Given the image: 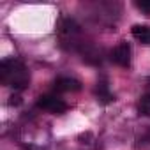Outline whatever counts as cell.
<instances>
[{
  "mask_svg": "<svg viewBox=\"0 0 150 150\" xmlns=\"http://www.w3.org/2000/svg\"><path fill=\"white\" fill-rule=\"evenodd\" d=\"M134 6H136L145 16H150V0H136Z\"/></svg>",
  "mask_w": 150,
  "mask_h": 150,
  "instance_id": "9c48e42d",
  "label": "cell"
},
{
  "mask_svg": "<svg viewBox=\"0 0 150 150\" xmlns=\"http://www.w3.org/2000/svg\"><path fill=\"white\" fill-rule=\"evenodd\" d=\"M58 39H60V44L62 46H67L69 50L71 48H78V46H83L80 42V25L74 21L72 18H62L60 23H58Z\"/></svg>",
  "mask_w": 150,
  "mask_h": 150,
  "instance_id": "7a4b0ae2",
  "label": "cell"
},
{
  "mask_svg": "<svg viewBox=\"0 0 150 150\" xmlns=\"http://www.w3.org/2000/svg\"><path fill=\"white\" fill-rule=\"evenodd\" d=\"M96 97H97V101L103 103V104H108V103L115 101V96L110 92V87H108V81H106V80H99V81H97Z\"/></svg>",
  "mask_w": 150,
  "mask_h": 150,
  "instance_id": "8992f818",
  "label": "cell"
},
{
  "mask_svg": "<svg viewBox=\"0 0 150 150\" xmlns=\"http://www.w3.org/2000/svg\"><path fill=\"white\" fill-rule=\"evenodd\" d=\"M132 35L141 44L150 46V27L148 25H134L132 27Z\"/></svg>",
  "mask_w": 150,
  "mask_h": 150,
  "instance_id": "52a82bcc",
  "label": "cell"
},
{
  "mask_svg": "<svg viewBox=\"0 0 150 150\" xmlns=\"http://www.w3.org/2000/svg\"><path fill=\"white\" fill-rule=\"evenodd\" d=\"M23 148H25V150H42V148H37V146H34V145H28V146L25 145Z\"/></svg>",
  "mask_w": 150,
  "mask_h": 150,
  "instance_id": "8fae6325",
  "label": "cell"
},
{
  "mask_svg": "<svg viewBox=\"0 0 150 150\" xmlns=\"http://www.w3.org/2000/svg\"><path fill=\"white\" fill-rule=\"evenodd\" d=\"M138 113L141 117H150V92H146L138 103Z\"/></svg>",
  "mask_w": 150,
  "mask_h": 150,
  "instance_id": "ba28073f",
  "label": "cell"
},
{
  "mask_svg": "<svg viewBox=\"0 0 150 150\" xmlns=\"http://www.w3.org/2000/svg\"><path fill=\"white\" fill-rule=\"evenodd\" d=\"M37 108L50 111L53 115H62L67 111V103L57 94H44L37 99Z\"/></svg>",
  "mask_w": 150,
  "mask_h": 150,
  "instance_id": "3957f363",
  "label": "cell"
},
{
  "mask_svg": "<svg viewBox=\"0 0 150 150\" xmlns=\"http://www.w3.org/2000/svg\"><path fill=\"white\" fill-rule=\"evenodd\" d=\"M143 139H145V143H150V129L145 132V136H143Z\"/></svg>",
  "mask_w": 150,
  "mask_h": 150,
  "instance_id": "30bf717a",
  "label": "cell"
},
{
  "mask_svg": "<svg viewBox=\"0 0 150 150\" xmlns=\"http://www.w3.org/2000/svg\"><path fill=\"white\" fill-rule=\"evenodd\" d=\"M110 58L113 64L120 65V67H129L131 64V46L127 42H120L118 46H115L110 53Z\"/></svg>",
  "mask_w": 150,
  "mask_h": 150,
  "instance_id": "277c9868",
  "label": "cell"
},
{
  "mask_svg": "<svg viewBox=\"0 0 150 150\" xmlns=\"http://www.w3.org/2000/svg\"><path fill=\"white\" fill-rule=\"evenodd\" d=\"M53 88H55V92H58V94H62V92H78V90H81V83H80L76 78L62 76V78H57V80H55Z\"/></svg>",
  "mask_w": 150,
  "mask_h": 150,
  "instance_id": "5b68a950",
  "label": "cell"
},
{
  "mask_svg": "<svg viewBox=\"0 0 150 150\" xmlns=\"http://www.w3.org/2000/svg\"><path fill=\"white\" fill-rule=\"evenodd\" d=\"M0 81L2 85L13 88L14 92H21L30 83V74L27 65L20 58H4L0 64Z\"/></svg>",
  "mask_w": 150,
  "mask_h": 150,
  "instance_id": "6da1fadb",
  "label": "cell"
}]
</instances>
